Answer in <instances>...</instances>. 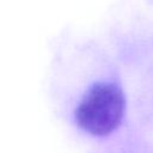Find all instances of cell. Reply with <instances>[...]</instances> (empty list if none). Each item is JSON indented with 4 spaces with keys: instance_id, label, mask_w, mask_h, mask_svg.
<instances>
[{
    "instance_id": "cell-1",
    "label": "cell",
    "mask_w": 153,
    "mask_h": 153,
    "mask_svg": "<svg viewBox=\"0 0 153 153\" xmlns=\"http://www.w3.org/2000/svg\"><path fill=\"white\" fill-rule=\"evenodd\" d=\"M126 111V97L115 82L93 84L81 97L74 111L78 127L92 136H106L121 124Z\"/></svg>"
}]
</instances>
